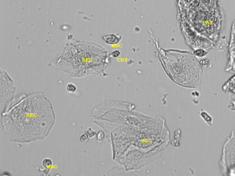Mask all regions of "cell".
Masks as SVG:
<instances>
[{
  "label": "cell",
  "instance_id": "obj_2",
  "mask_svg": "<svg viewBox=\"0 0 235 176\" xmlns=\"http://www.w3.org/2000/svg\"><path fill=\"white\" fill-rule=\"evenodd\" d=\"M159 55L165 70L174 81L190 89L199 86L203 67L193 53L188 51L166 50L160 51Z\"/></svg>",
  "mask_w": 235,
  "mask_h": 176
},
{
  "label": "cell",
  "instance_id": "obj_6",
  "mask_svg": "<svg viewBox=\"0 0 235 176\" xmlns=\"http://www.w3.org/2000/svg\"><path fill=\"white\" fill-rule=\"evenodd\" d=\"M222 90L229 96L228 108L230 111H235V74L223 85Z\"/></svg>",
  "mask_w": 235,
  "mask_h": 176
},
{
  "label": "cell",
  "instance_id": "obj_11",
  "mask_svg": "<svg viewBox=\"0 0 235 176\" xmlns=\"http://www.w3.org/2000/svg\"><path fill=\"white\" fill-rule=\"evenodd\" d=\"M193 53L196 56L202 57L205 56L208 54V52L204 49H198L194 50Z\"/></svg>",
  "mask_w": 235,
  "mask_h": 176
},
{
  "label": "cell",
  "instance_id": "obj_1",
  "mask_svg": "<svg viewBox=\"0 0 235 176\" xmlns=\"http://www.w3.org/2000/svg\"><path fill=\"white\" fill-rule=\"evenodd\" d=\"M1 117V127L9 140L22 144L46 139L56 119L52 102L42 91L17 96Z\"/></svg>",
  "mask_w": 235,
  "mask_h": 176
},
{
  "label": "cell",
  "instance_id": "obj_13",
  "mask_svg": "<svg viewBox=\"0 0 235 176\" xmlns=\"http://www.w3.org/2000/svg\"><path fill=\"white\" fill-rule=\"evenodd\" d=\"M85 132L88 134L89 138H93L96 135V132L91 127H89L87 130H85Z\"/></svg>",
  "mask_w": 235,
  "mask_h": 176
},
{
  "label": "cell",
  "instance_id": "obj_4",
  "mask_svg": "<svg viewBox=\"0 0 235 176\" xmlns=\"http://www.w3.org/2000/svg\"><path fill=\"white\" fill-rule=\"evenodd\" d=\"M15 87L13 81L5 72L1 71V115L9 108L14 99Z\"/></svg>",
  "mask_w": 235,
  "mask_h": 176
},
{
  "label": "cell",
  "instance_id": "obj_3",
  "mask_svg": "<svg viewBox=\"0 0 235 176\" xmlns=\"http://www.w3.org/2000/svg\"><path fill=\"white\" fill-rule=\"evenodd\" d=\"M219 166L223 176H235V128L223 144Z\"/></svg>",
  "mask_w": 235,
  "mask_h": 176
},
{
  "label": "cell",
  "instance_id": "obj_12",
  "mask_svg": "<svg viewBox=\"0 0 235 176\" xmlns=\"http://www.w3.org/2000/svg\"><path fill=\"white\" fill-rule=\"evenodd\" d=\"M89 138V137L88 134L85 132V133L81 134V136L79 137V140L82 143H85L86 142L88 141Z\"/></svg>",
  "mask_w": 235,
  "mask_h": 176
},
{
  "label": "cell",
  "instance_id": "obj_8",
  "mask_svg": "<svg viewBox=\"0 0 235 176\" xmlns=\"http://www.w3.org/2000/svg\"><path fill=\"white\" fill-rule=\"evenodd\" d=\"M42 168H38L39 173H43L45 176L48 175L53 166V160L50 158H46L42 160L41 162Z\"/></svg>",
  "mask_w": 235,
  "mask_h": 176
},
{
  "label": "cell",
  "instance_id": "obj_15",
  "mask_svg": "<svg viewBox=\"0 0 235 176\" xmlns=\"http://www.w3.org/2000/svg\"><path fill=\"white\" fill-rule=\"evenodd\" d=\"M104 136V134L102 133V132H100L97 135V138L98 140H102V139H103Z\"/></svg>",
  "mask_w": 235,
  "mask_h": 176
},
{
  "label": "cell",
  "instance_id": "obj_10",
  "mask_svg": "<svg viewBox=\"0 0 235 176\" xmlns=\"http://www.w3.org/2000/svg\"><path fill=\"white\" fill-rule=\"evenodd\" d=\"M67 92L69 93H74L77 91V87L72 83H68L66 86Z\"/></svg>",
  "mask_w": 235,
  "mask_h": 176
},
{
  "label": "cell",
  "instance_id": "obj_7",
  "mask_svg": "<svg viewBox=\"0 0 235 176\" xmlns=\"http://www.w3.org/2000/svg\"><path fill=\"white\" fill-rule=\"evenodd\" d=\"M102 39L105 43L109 45H117L122 40V36L119 34H109L102 36Z\"/></svg>",
  "mask_w": 235,
  "mask_h": 176
},
{
  "label": "cell",
  "instance_id": "obj_5",
  "mask_svg": "<svg viewBox=\"0 0 235 176\" xmlns=\"http://www.w3.org/2000/svg\"><path fill=\"white\" fill-rule=\"evenodd\" d=\"M229 59L226 71L235 74V19L233 22L229 46Z\"/></svg>",
  "mask_w": 235,
  "mask_h": 176
},
{
  "label": "cell",
  "instance_id": "obj_14",
  "mask_svg": "<svg viewBox=\"0 0 235 176\" xmlns=\"http://www.w3.org/2000/svg\"><path fill=\"white\" fill-rule=\"evenodd\" d=\"M111 56L113 58H117L121 55V52L118 50H115L112 51V52L111 54Z\"/></svg>",
  "mask_w": 235,
  "mask_h": 176
},
{
  "label": "cell",
  "instance_id": "obj_9",
  "mask_svg": "<svg viewBox=\"0 0 235 176\" xmlns=\"http://www.w3.org/2000/svg\"><path fill=\"white\" fill-rule=\"evenodd\" d=\"M200 116L201 118L204 120V122L209 126H212L213 124V119L212 117L209 113L203 110H202L200 112Z\"/></svg>",
  "mask_w": 235,
  "mask_h": 176
}]
</instances>
